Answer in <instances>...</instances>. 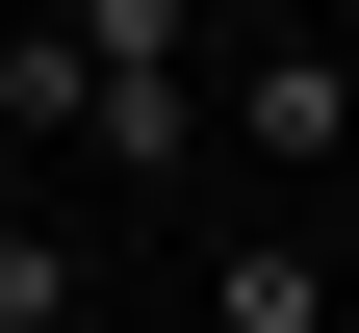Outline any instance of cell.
<instances>
[{
  "label": "cell",
  "mask_w": 359,
  "mask_h": 333,
  "mask_svg": "<svg viewBox=\"0 0 359 333\" xmlns=\"http://www.w3.org/2000/svg\"><path fill=\"white\" fill-rule=\"evenodd\" d=\"M77 77H103V128H77L103 179H180L205 154V0H77Z\"/></svg>",
  "instance_id": "1"
},
{
  "label": "cell",
  "mask_w": 359,
  "mask_h": 333,
  "mask_svg": "<svg viewBox=\"0 0 359 333\" xmlns=\"http://www.w3.org/2000/svg\"><path fill=\"white\" fill-rule=\"evenodd\" d=\"M231 154L257 179H334L359 154V52H334V26H231Z\"/></svg>",
  "instance_id": "2"
},
{
  "label": "cell",
  "mask_w": 359,
  "mask_h": 333,
  "mask_svg": "<svg viewBox=\"0 0 359 333\" xmlns=\"http://www.w3.org/2000/svg\"><path fill=\"white\" fill-rule=\"evenodd\" d=\"M103 77H77V0H0V154H77Z\"/></svg>",
  "instance_id": "3"
},
{
  "label": "cell",
  "mask_w": 359,
  "mask_h": 333,
  "mask_svg": "<svg viewBox=\"0 0 359 333\" xmlns=\"http://www.w3.org/2000/svg\"><path fill=\"white\" fill-rule=\"evenodd\" d=\"M205 333H359V282L308 257V231H231V257H205Z\"/></svg>",
  "instance_id": "4"
},
{
  "label": "cell",
  "mask_w": 359,
  "mask_h": 333,
  "mask_svg": "<svg viewBox=\"0 0 359 333\" xmlns=\"http://www.w3.org/2000/svg\"><path fill=\"white\" fill-rule=\"evenodd\" d=\"M77 308H103V231L77 205H0V333H77Z\"/></svg>",
  "instance_id": "5"
},
{
  "label": "cell",
  "mask_w": 359,
  "mask_h": 333,
  "mask_svg": "<svg viewBox=\"0 0 359 333\" xmlns=\"http://www.w3.org/2000/svg\"><path fill=\"white\" fill-rule=\"evenodd\" d=\"M77 333H154V308H77Z\"/></svg>",
  "instance_id": "6"
},
{
  "label": "cell",
  "mask_w": 359,
  "mask_h": 333,
  "mask_svg": "<svg viewBox=\"0 0 359 333\" xmlns=\"http://www.w3.org/2000/svg\"><path fill=\"white\" fill-rule=\"evenodd\" d=\"M334 52H359V0H334Z\"/></svg>",
  "instance_id": "7"
}]
</instances>
